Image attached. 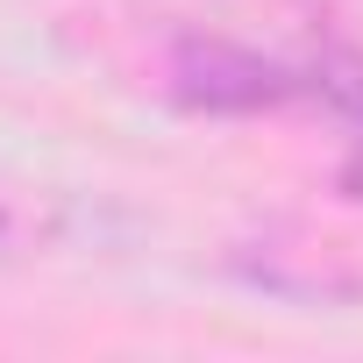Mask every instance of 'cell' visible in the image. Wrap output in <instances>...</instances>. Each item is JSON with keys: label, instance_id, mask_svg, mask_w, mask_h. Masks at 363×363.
Returning <instances> with one entry per match:
<instances>
[{"label": "cell", "instance_id": "1", "mask_svg": "<svg viewBox=\"0 0 363 363\" xmlns=\"http://www.w3.org/2000/svg\"><path fill=\"white\" fill-rule=\"evenodd\" d=\"M29 242V207L8 193V186H0V257H8V250H22Z\"/></svg>", "mask_w": 363, "mask_h": 363}]
</instances>
